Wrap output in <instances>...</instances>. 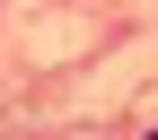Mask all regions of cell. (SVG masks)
<instances>
[{"mask_svg":"<svg viewBox=\"0 0 158 140\" xmlns=\"http://www.w3.org/2000/svg\"><path fill=\"white\" fill-rule=\"evenodd\" d=\"M149 140H158V131H149Z\"/></svg>","mask_w":158,"mask_h":140,"instance_id":"6da1fadb","label":"cell"}]
</instances>
